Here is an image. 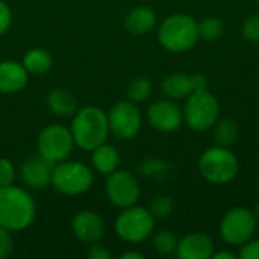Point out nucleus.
I'll use <instances>...</instances> for the list:
<instances>
[{
	"mask_svg": "<svg viewBox=\"0 0 259 259\" xmlns=\"http://www.w3.org/2000/svg\"><path fill=\"white\" fill-rule=\"evenodd\" d=\"M153 247L161 255H168L176 250L178 241L176 237L170 231H159L153 237Z\"/></svg>",
	"mask_w": 259,
	"mask_h": 259,
	"instance_id": "393cba45",
	"label": "nucleus"
},
{
	"mask_svg": "<svg viewBox=\"0 0 259 259\" xmlns=\"http://www.w3.org/2000/svg\"><path fill=\"white\" fill-rule=\"evenodd\" d=\"M240 256L243 259H259V240H249L247 243H244Z\"/></svg>",
	"mask_w": 259,
	"mask_h": 259,
	"instance_id": "7c9ffc66",
	"label": "nucleus"
},
{
	"mask_svg": "<svg viewBox=\"0 0 259 259\" xmlns=\"http://www.w3.org/2000/svg\"><path fill=\"white\" fill-rule=\"evenodd\" d=\"M15 181V168L12 162L6 158H0V187H6L14 184Z\"/></svg>",
	"mask_w": 259,
	"mask_h": 259,
	"instance_id": "cd10ccee",
	"label": "nucleus"
},
{
	"mask_svg": "<svg viewBox=\"0 0 259 259\" xmlns=\"http://www.w3.org/2000/svg\"><path fill=\"white\" fill-rule=\"evenodd\" d=\"M21 64L24 65L29 74H44L52 68L53 59L49 50L35 47L24 53Z\"/></svg>",
	"mask_w": 259,
	"mask_h": 259,
	"instance_id": "412c9836",
	"label": "nucleus"
},
{
	"mask_svg": "<svg viewBox=\"0 0 259 259\" xmlns=\"http://www.w3.org/2000/svg\"><path fill=\"white\" fill-rule=\"evenodd\" d=\"M109 132L120 140L134 138L141 127V114L137 103L131 100H121L112 105L108 112Z\"/></svg>",
	"mask_w": 259,
	"mask_h": 259,
	"instance_id": "9b49d317",
	"label": "nucleus"
},
{
	"mask_svg": "<svg viewBox=\"0 0 259 259\" xmlns=\"http://www.w3.org/2000/svg\"><path fill=\"white\" fill-rule=\"evenodd\" d=\"M156 24V14L152 8L147 6H138L134 8L124 21V27L127 32L134 35H144L149 33Z\"/></svg>",
	"mask_w": 259,
	"mask_h": 259,
	"instance_id": "f3484780",
	"label": "nucleus"
},
{
	"mask_svg": "<svg viewBox=\"0 0 259 259\" xmlns=\"http://www.w3.org/2000/svg\"><path fill=\"white\" fill-rule=\"evenodd\" d=\"M191 82H193V93L196 91H203L208 88L206 77L202 74H191Z\"/></svg>",
	"mask_w": 259,
	"mask_h": 259,
	"instance_id": "473e14b6",
	"label": "nucleus"
},
{
	"mask_svg": "<svg viewBox=\"0 0 259 259\" xmlns=\"http://www.w3.org/2000/svg\"><path fill=\"white\" fill-rule=\"evenodd\" d=\"M253 214H255L256 220H259V200L256 202V206H255V211H253Z\"/></svg>",
	"mask_w": 259,
	"mask_h": 259,
	"instance_id": "c9c22d12",
	"label": "nucleus"
},
{
	"mask_svg": "<svg viewBox=\"0 0 259 259\" xmlns=\"http://www.w3.org/2000/svg\"><path fill=\"white\" fill-rule=\"evenodd\" d=\"M120 162V155L118 150L111 146V144H100L99 147H96L91 153V164L94 167V170L100 175H109L112 171L117 170Z\"/></svg>",
	"mask_w": 259,
	"mask_h": 259,
	"instance_id": "6ab92c4d",
	"label": "nucleus"
},
{
	"mask_svg": "<svg viewBox=\"0 0 259 259\" xmlns=\"http://www.w3.org/2000/svg\"><path fill=\"white\" fill-rule=\"evenodd\" d=\"M256 217L247 208H234L231 209L222 220L220 234L222 238L228 244L240 246L247 243L255 229H256Z\"/></svg>",
	"mask_w": 259,
	"mask_h": 259,
	"instance_id": "1a4fd4ad",
	"label": "nucleus"
},
{
	"mask_svg": "<svg viewBox=\"0 0 259 259\" xmlns=\"http://www.w3.org/2000/svg\"><path fill=\"white\" fill-rule=\"evenodd\" d=\"M176 252L182 259H208L214 253V241L203 232H193L178 243Z\"/></svg>",
	"mask_w": 259,
	"mask_h": 259,
	"instance_id": "2eb2a0df",
	"label": "nucleus"
},
{
	"mask_svg": "<svg viewBox=\"0 0 259 259\" xmlns=\"http://www.w3.org/2000/svg\"><path fill=\"white\" fill-rule=\"evenodd\" d=\"M212 258L214 259H235V255L231 253V252H217V253H212Z\"/></svg>",
	"mask_w": 259,
	"mask_h": 259,
	"instance_id": "72a5a7b5",
	"label": "nucleus"
},
{
	"mask_svg": "<svg viewBox=\"0 0 259 259\" xmlns=\"http://www.w3.org/2000/svg\"><path fill=\"white\" fill-rule=\"evenodd\" d=\"M115 234L127 243H141L149 238L155 228V217L143 206L124 208L115 220Z\"/></svg>",
	"mask_w": 259,
	"mask_h": 259,
	"instance_id": "423d86ee",
	"label": "nucleus"
},
{
	"mask_svg": "<svg viewBox=\"0 0 259 259\" xmlns=\"http://www.w3.org/2000/svg\"><path fill=\"white\" fill-rule=\"evenodd\" d=\"M219 112V102L211 93L206 90L196 91L188 96V102L184 108V120L193 131L202 132L215 124Z\"/></svg>",
	"mask_w": 259,
	"mask_h": 259,
	"instance_id": "0eeeda50",
	"label": "nucleus"
},
{
	"mask_svg": "<svg viewBox=\"0 0 259 259\" xmlns=\"http://www.w3.org/2000/svg\"><path fill=\"white\" fill-rule=\"evenodd\" d=\"M70 131L76 146L93 152L96 147L106 143L109 135L108 114L97 106H85L74 112Z\"/></svg>",
	"mask_w": 259,
	"mask_h": 259,
	"instance_id": "f03ea898",
	"label": "nucleus"
},
{
	"mask_svg": "<svg viewBox=\"0 0 259 259\" xmlns=\"http://www.w3.org/2000/svg\"><path fill=\"white\" fill-rule=\"evenodd\" d=\"M74 146L73 134L68 127L62 124H50L46 126L38 137L36 147L39 156L50 161L52 164H58L65 161Z\"/></svg>",
	"mask_w": 259,
	"mask_h": 259,
	"instance_id": "6e6552de",
	"label": "nucleus"
},
{
	"mask_svg": "<svg viewBox=\"0 0 259 259\" xmlns=\"http://www.w3.org/2000/svg\"><path fill=\"white\" fill-rule=\"evenodd\" d=\"M47 108L58 117H70L77 109L76 97L64 88H55L47 94Z\"/></svg>",
	"mask_w": 259,
	"mask_h": 259,
	"instance_id": "a211bd4d",
	"label": "nucleus"
},
{
	"mask_svg": "<svg viewBox=\"0 0 259 259\" xmlns=\"http://www.w3.org/2000/svg\"><path fill=\"white\" fill-rule=\"evenodd\" d=\"M88 258L90 259H109L111 258V252L105 247V246H102V244H97V243H94V246L90 249V252H88Z\"/></svg>",
	"mask_w": 259,
	"mask_h": 259,
	"instance_id": "2f4dec72",
	"label": "nucleus"
},
{
	"mask_svg": "<svg viewBox=\"0 0 259 259\" xmlns=\"http://www.w3.org/2000/svg\"><path fill=\"white\" fill-rule=\"evenodd\" d=\"M36 215L33 197L14 184L0 187V226L9 232L27 229Z\"/></svg>",
	"mask_w": 259,
	"mask_h": 259,
	"instance_id": "f257e3e1",
	"label": "nucleus"
},
{
	"mask_svg": "<svg viewBox=\"0 0 259 259\" xmlns=\"http://www.w3.org/2000/svg\"><path fill=\"white\" fill-rule=\"evenodd\" d=\"M12 250V238L9 235V231L3 229L0 226V259L6 258Z\"/></svg>",
	"mask_w": 259,
	"mask_h": 259,
	"instance_id": "c756f323",
	"label": "nucleus"
},
{
	"mask_svg": "<svg viewBox=\"0 0 259 259\" xmlns=\"http://www.w3.org/2000/svg\"><path fill=\"white\" fill-rule=\"evenodd\" d=\"M71 229L77 240H80L82 243H88V244L99 243L105 235L103 219L90 209L80 211L73 217Z\"/></svg>",
	"mask_w": 259,
	"mask_h": 259,
	"instance_id": "ddd939ff",
	"label": "nucleus"
},
{
	"mask_svg": "<svg viewBox=\"0 0 259 259\" xmlns=\"http://www.w3.org/2000/svg\"><path fill=\"white\" fill-rule=\"evenodd\" d=\"M53 167L55 164L44 159L42 156H33L21 165V181L32 190H42L49 184H52Z\"/></svg>",
	"mask_w": 259,
	"mask_h": 259,
	"instance_id": "4468645a",
	"label": "nucleus"
},
{
	"mask_svg": "<svg viewBox=\"0 0 259 259\" xmlns=\"http://www.w3.org/2000/svg\"><path fill=\"white\" fill-rule=\"evenodd\" d=\"M162 93L170 99H184L193 94V82L191 76L185 73H173L168 74L161 83Z\"/></svg>",
	"mask_w": 259,
	"mask_h": 259,
	"instance_id": "aec40b11",
	"label": "nucleus"
},
{
	"mask_svg": "<svg viewBox=\"0 0 259 259\" xmlns=\"http://www.w3.org/2000/svg\"><path fill=\"white\" fill-rule=\"evenodd\" d=\"M149 211L152 212L153 217L164 219V217L171 214V211H173V200L170 197H167V196H158V197H155L152 200Z\"/></svg>",
	"mask_w": 259,
	"mask_h": 259,
	"instance_id": "a878e982",
	"label": "nucleus"
},
{
	"mask_svg": "<svg viewBox=\"0 0 259 259\" xmlns=\"http://www.w3.org/2000/svg\"><path fill=\"white\" fill-rule=\"evenodd\" d=\"M11 24H12V11L3 0H0V36L8 32Z\"/></svg>",
	"mask_w": 259,
	"mask_h": 259,
	"instance_id": "c85d7f7f",
	"label": "nucleus"
},
{
	"mask_svg": "<svg viewBox=\"0 0 259 259\" xmlns=\"http://www.w3.org/2000/svg\"><path fill=\"white\" fill-rule=\"evenodd\" d=\"M105 190L109 202L121 209L137 205L141 194L137 178L126 170L109 173L105 182Z\"/></svg>",
	"mask_w": 259,
	"mask_h": 259,
	"instance_id": "9d476101",
	"label": "nucleus"
},
{
	"mask_svg": "<svg viewBox=\"0 0 259 259\" xmlns=\"http://www.w3.org/2000/svg\"><path fill=\"white\" fill-rule=\"evenodd\" d=\"M29 73L21 62L2 61L0 62V93L15 94L26 88Z\"/></svg>",
	"mask_w": 259,
	"mask_h": 259,
	"instance_id": "dca6fc26",
	"label": "nucleus"
},
{
	"mask_svg": "<svg viewBox=\"0 0 259 259\" xmlns=\"http://www.w3.org/2000/svg\"><path fill=\"white\" fill-rule=\"evenodd\" d=\"M120 259H144V255L140 252H126L120 256Z\"/></svg>",
	"mask_w": 259,
	"mask_h": 259,
	"instance_id": "f704fd0d",
	"label": "nucleus"
},
{
	"mask_svg": "<svg viewBox=\"0 0 259 259\" xmlns=\"http://www.w3.org/2000/svg\"><path fill=\"white\" fill-rule=\"evenodd\" d=\"M158 39L161 46L170 52H187L199 39V23L185 14L170 15L159 26Z\"/></svg>",
	"mask_w": 259,
	"mask_h": 259,
	"instance_id": "7ed1b4c3",
	"label": "nucleus"
},
{
	"mask_svg": "<svg viewBox=\"0 0 259 259\" xmlns=\"http://www.w3.org/2000/svg\"><path fill=\"white\" fill-rule=\"evenodd\" d=\"M94 182L91 168L79 161H61L55 164L52 185L65 196H79L87 193Z\"/></svg>",
	"mask_w": 259,
	"mask_h": 259,
	"instance_id": "20e7f679",
	"label": "nucleus"
},
{
	"mask_svg": "<svg viewBox=\"0 0 259 259\" xmlns=\"http://www.w3.org/2000/svg\"><path fill=\"white\" fill-rule=\"evenodd\" d=\"M199 168L206 181L222 185L238 175V159L228 147H211L200 156Z\"/></svg>",
	"mask_w": 259,
	"mask_h": 259,
	"instance_id": "39448f33",
	"label": "nucleus"
},
{
	"mask_svg": "<svg viewBox=\"0 0 259 259\" xmlns=\"http://www.w3.org/2000/svg\"><path fill=\"white\" fill-rule=\"evenodd\" d=\"M149 123L159 132H175L184 121V112L170 100H158L147 111Z\"/></svg>",
	"mask_w": 259,
	"mask_h": 259,
	"instance_id": "f8f14e48",
	"label": "nucleus"
},
{
	"mask_svg": "<svg viewBox=\"0 0 259 259\" xmlns=\"http://www.w3.org/2000/svg\"><path fill=\"white\" fill-rule=\"evenodd\" d=\"M225 30L223 21L217 17H208L199 23V36L205 39H217L222 36Z\"/></svg>",
	"mask_w": 259,
	"mask_h": 259,
	"instance_id": "b1692460",
	"label": "nucleus"
},
{
	"mask_svg": "<svg viewBox=\"0 0 259 259\" xmlns=\"http://www.w3.org/2000/svg\"><path fill=\"white\" fill-rule=\"evenodd\" d=\"M214 138H215V143L222 147H229V146L235 144L238 140L237 123L229 118L222 120L214 131Z\"/></svg>",
	"mask_w": 259,
	"mask_h": 259,
	"instance_id": "4be33fe9",
	"label": "nucleus"
},
{
	"mask_svg": "<svg viewBox=\"0 0 259 259\" xmlns=\"http://www.w3.org/2000/svg\"><path fill=\"white\" fill-rule=\"evenodd\" d=\"M243 36L247 41H259V14H255L252 17H249L244 24H243Z\"/></svg>",
	"mask_w": 259,
	"mask_h": 259,
	"instance_id": "bb28decb",
	"label": "nucleus"
},
{
	"mask_svg": "<svg viewBox=\"0 0 259 259\" xmlns=\"http://www.w3.org/2000/svg\"><path fill=\"white\" fill-rule=\"evenodd\" d=\"M152 90H153L152 82L144 76H138V77H135V79H132L129 82V85H127V97L134 103H143L152 96Z\"/></svg>",
	"mask_w": 259,
	"mask_h": 259,
	"instance_id": "5701e85b",
	"label": "nucleus"
}]
</instances>
